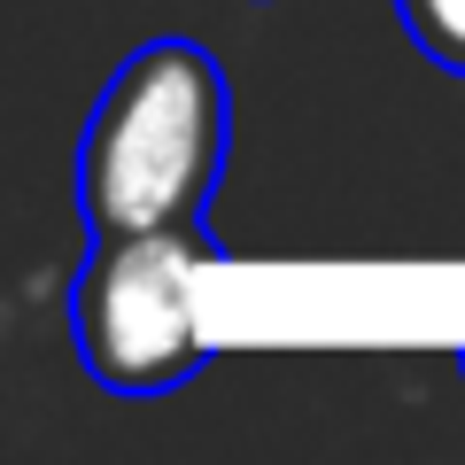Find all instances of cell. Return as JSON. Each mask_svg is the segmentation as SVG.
<instances>
[{
	"label": "cell",
	"mask_w": 465,
	"mask_h": 465,
	"mask_svg": "<svg viewBox=\"0 0 465 465\" xmlns=\"http://www.w3.org/2000/svg\"><path fill=\"white\" fill-rule=\"evenodd\" d=\"M232 140V94L210 47L148 39L109 70L78 140L85 232H186L210 217Z\"/></svg>",
	"instance_id": "1"
},
{
	"label": "cell",
	"mask_w": 465,
	"mask_h": 465,
	"mask_svg": "<svg viewBox=\"0 0 465 465\" xmlns=\"http://www.w3.org/2000/svg\"><path fill=\"white\" fill-rule=\"evenodd\" d=\"M217 241L186 232H101L70 280V341L94 388L109 396H171L210 365L194 326V272L217 264Z\"/></svg>",
	"instance_id": "2"
},
{
	"label": "cell",
	"mask_w": 465,
	"mask_h": 465,
	"mask_svg": "<svg viewBox=\"0 0 465 465\" xmlns=\"http://www.w3.org/2000/svg\"><path fill=\"white\" fill-rule=\"evenodd\" d=\"M403 32L427 63H442L450 78H465V0H396Z\"/></svg>",
	"instance_id": "3"
},
{
	"label": "cell",
	"mask_w": 465,
	"mask_h": 465,
	"mask_svg": "<svg viewBox=\"0 0 465 465\" xmlns=\"http://www.w3.org/2000/svg\"><path fill=\"white\" fill-rule=\"evenodd\" d=\"M458 372H465V349H458Z\"/></svg>",
	"instance_id": "4"
}]
</instances>
